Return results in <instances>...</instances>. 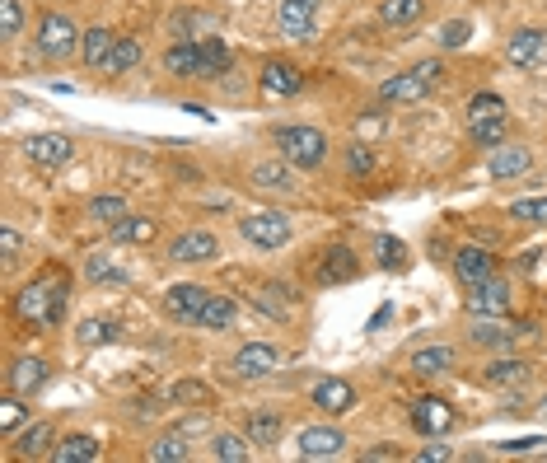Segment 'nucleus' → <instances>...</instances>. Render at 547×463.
Returning <instances> with one entry per match:
<instances>
[{"label": "nucleus", "mask_w": 547, "mask_h": 463, "mask_svg": "<svg viewBox=\"0 0 547 463\" xmlns=\"http://www.w3.org/2000/svg\"><path fill=\"white\" fill-rule=\"evenodd\" d=\"M150 459L155 463H188V435L173 431V435H159L150 445Z\"/></svg>", "instance_id": "34"}, {"label": "nucleus", "mask_w": 547, "mask_h": 463, "mask_svg": "<svg viewBox=\"0 0 547 463\" xmlns=\"http://www.w3.org/2000/svg\"><path fill=\"white\" fill-rule=\"evenodd\" d=\"M234 314H239V309H234L230 295H211V300L202 304V314H197V328H206V333H225V328L234 323Z\"/></svg>", "instance_id": "28"}, {"label": "nucleus", "mask_w": 547, "mask_h": 463, "mask_svg": "<svg viewBox=\"0 0 547 463\" xmlns=\"http://www.w3.org/2000/svg\"><path fill=\"white\" fill-rule=\"evenodd\" d=\"M529 145H491V155H487V174L496 178V183H505V178H519V174H529Z\"/></svg>", "instance_id": "13"}, {"label": "nucleus", "mask_w": 547, "mask_h": 463, "mask_svg": "<svg viewBox=\"0 0 547 463\" xmlns=\"http://www.w3.org/2000/svg\"><path fill=\"white\" fill-rule=\"evenodd\" d=\"M85 272H89V281H127V272H122V267H113L103 253H94V258L85 262Z\"/></svg>", "instance_id": "48"}, {"label": "nucleus", "mask_w": 547, "mask_h": 463, "mask_svg": "<svg viewBox=\"0 0 547 463\" xmlns=\"http://www.w3.org/2000/svg\"><path fill=\"white\" fill-rule=\"evenodd\" d=\"M314 407L318 412H328V417H342V412H351L356 407V389L346 384V379H323V384H314Z\"/></svg>", "instance_id": "18"}, {"label": "nucleus", "mask_w": 547, "mask_h": 463, "mask_svg": "<svg viewBox=\"0 0 547 463\" xmlns=\"http://www.w3.org/2000/svg\"><path fill=\"white\" fill-rule=\"evenodd\" d=\"M225 66H230V47L220 43V38H202V75L197 80H216Z\"/></svg>", "instance_id": "36"}, {"label": "nucleus", "mask_w": 547, "mask_h": 463, "mask_svg": "<svg viewBox=\"0 0 547 463\" xmlns=\"http://www.w3.org/2000/svg\"><path fill=\"white\" fill-rule=\"evenodd\" d=\"M473 342H477V347H510V333H505V328H496L491 319H482L473 328Z\"/></svg>", "instance_id": "47"}, {"label": "nucleus", "mask_w": 547, "mask_h": 463, "mask_svg": "<svg viewBox=\"0 0 547 463\" xmlns=\"http://www.w3.org/2000/svg\"><path fill=\"white\" fill-rule=\"evenodd\" d=\"M468 33H473L468 19H449L445 29H440V47H463V43H468Z\"/></svg>", "instance_id": "49"}, {"label": "nucleus", "mask_w": 547, "mask_h": 463, "mask_svg": "<svg viewBox=\"0 0 547 463\" xmlns=\"http://www.w3.org/2000/svg\"><path fill=\"white\" fill-rule=\"evenodd\" d=\"M248 435H234V431H220V435H211V459L216 463H244L248 459Z\"/></svg>", "instance_id": "30"}, {"label": "nucleus", "mask_w": 547, "mask_h": 463, "mask_svg": "<svg viewBox=\"0 0 547 463\" xmlns=\"http://www.w3.org/2000/svg\"><path fill=\"white\" fill-rule=\"evenodd\" d=\"M24 29V10H19V0H0V38H15Z\"/></svg>", "instance_id": "46"}, {"label": "nucleus", "mask_w": 547, "mask_h": 463, "mask_svg": "<svg viewBox=\"0 0 547 463\" xmlns=\"http://www.w3.org/2000/svg\"><path fill=\"white\" fill-rule=\"evenodd\" d=\"M19 421H24V393H5V398H0V431L10 435L19 426Z\"/></svg>", "instance_id": "42"}, {"label": "nucleus", "mask_w": 547, "mask_h": 463, "mask_svg": "<svg viewBox=\"0 0 547 463\" xmlns=\"http://www.w3.org/2000/svg\"><path fill=\"white\" fill-rule=\"evenodd\" d=\"M15 393H24V398H33V393L47 384V361H38V356H19L15 365H10V379H5Z\"/></svg>", "instance_id": "20"}, {"label": "nucleus", "mask_w": 547, "mask_h": 463, "mask_svg": "<svg viewBox=\"0 0 547 463\" xmlns=\"http://www.w3.org/2000/svg\"><path fill=\"white\" fill-rule=\"evenodd\" d=\"M248 183L262 192H295L300 183H295V169H290V160H258L253 169H248Z\"/></svg>", "instance_id": "16"}, {"label": "nucleus", "mask_w": 547, "mask_h": 463, "mask_svg": "<svg viewBox=\"0 0 547 463\" xmlns=\"http://www.w3.org/2000/svg\"><path fill=\"white\" fill-rule=\"evenodd\" d=\"M24 155H29L33 164H43V169H61V164H71L75 145H71V136H61V131H38V136L24 141Z\"/></svg>", "instance_id": "7"}, {"label": "nucleus", "mask_w": 547, "mask_h": 463, "mask_svg": "<svg viewBox=\"0 0 547 463\" xmlns=\"http://www.w3.org/2000/svg\"><path fill=\"white\" fill-rule=\"evenodd\" d=\"M15 459H52V426L33 421L29 431L15 440Z\"/></svg>", "instance_id": "25"}, {"label": "nucleus", "mask_w": 547, "mask_h": 463, "mask_svg": "<svg viewBox=\"0 0 547 463\" xmlns=\"http://www.w3.org/2000/svg\"><path fill=\"white\" fill-rule=\"evenodd\" d=\"M253 309H262V314H267V319H276V323H286L290 314H295V295H290L286 286L267 281V286L253 290Z\"/></svg>", "instance_id": "21"}, {"label": "nucleus", "mask_w": 547, "mask_h": 463, "mask_svg": "<svg viewBox=\"0 0 547 463\" xmlns=\"http://www.w3.org/2000/svg\"><path fill=\"white\" fill-rule=\"evenodd\" d=\"M239 234H244L253 248H286L290 234H295V225H290L286 211H248L244 220H239Z\"/></svg>", "instance_id": "4"}, {"label": "nucleus", "mask_w": 547, "mask_h": 463, "mask_svg": "<svg viewBox=\"0 0 547 463\" xmlns=\"http://www.w3.org/2000/svg\"><path fill=\"white\" fill-rule=\"evenodd\" d=\"M393 459H403V454H398V449H389V445H379V449H370V454H365V463H393Z\"/></svg>", "instance_id": "53"}, {"label": "nucleus", "mask_w": 547, "mask_h": 463, "mask_svg": "<svg viewBox=\"0 0 547 463\" xmlns=\"http://www.w3.org/2000/svg\"><path fill=\"white\" fill-rule=\"evenodd\" d=\"M454 407L445 403V398H421V403H412V426H417L421 435H445L454 431Z\"/></svg>", "instance_id": "15"}, {"label": "nucleus", "mask_w": 547, "mask_h": 463, "mask_svg": "<svg viewBox=\"0 0 547 463\" xmlns=\"http://www.w3.org/2000/svg\"><path fill=\"white\" fill-rule=\"evenodd\" d=\"M216 253H220L216 234H206V230H188V234H178V239L169 244L173 262H211Z\"/></svg>", "instance_id": "17"}, {"label": "nucleus", "mask_w": 547, "mask_h": 463, "mask_svg": "<svg viewBox=\"0 0 547 463\" xmlns=\"http://www.w3.org/2000/svg\"><path fill=\"white\" fill-rule=\"evenodd\" d=\"M262 89L276 94V99H295L304 89V75L295 71L290 61H267V66H262Z\"/></svg>", "instance_id": "19"}, {"label": "nucleus", "mask_w": 547, "mask_h": 463, "mask_svg": "<svg viewBox=\"0 0 547 463\" xmlns=\"http://www.w3.org/2000/svg\"><path fill=\"white\" fill-rule=\"evenodd\" d=\"M510 216L529 220V225H547V197H519V202H510Z\"/></svg>", "instance_id": "40"}, {"label": "nucleus", "mask_w": 547, "mask_h": 463, "mask_svg": "<svg viewBox=\"0 0 547 463\" xmlns=\"http://www.w3.org/2000/svg\"><path fill=\"white\" fill-rule=\"evenodd\" d=\"M449 459H454V449L449 445H431V449H421L417 454V463H449Z\"/></svg>", "instance_id": "52"}, {"label": "nucleus", "mask_w": 547, "mask_h": 463, "mask_svg": "<svg viewBox=\"0 0 547 463\" xmlns=\"http://www.w3.org/2000/svg\"><path fill=\"white\" fill-rule=\"evenodd\" d=\"M491 117H505V99L501 94H477L468 103V122H491Z\"/></svg>", "instance_id": "39"}, {"label": "nucleus", "mask_w": 547, "mask_h": 463, "mask_svg": "<svg viewBox=\"0 0 547 463\" xmlns=\"http://www.w3.org/2000/svg\"><path fill=\"white\" fill-rule=\"evenodd\" d=\"M379 131H384V117H379V113H360L356 117V136H360V141H365V136L375 141Z\"/></svg>", "instance_id": "51"}, {"label": "nucleus", "mask_w": 547, "mask_h": 463, "mask_svg": "<svg viewBox=\"0 0 547 463\" xmlns=\"http://www.w3.org/2000/svg\"><path fill=\"white\" fill-rule=\"evenodd\" d=\"M99 459V440L94 435H66L61 445H52V463H94Z\"/></svg>", "instance_id": "26"}, {"label": "nucleus", "mask_w": 547, "mask_h": 463, "mask_svg": "<svg viewBox=\"0 0 547 463\" xmlns=\"http://www.w3.org/2000/svg\"><path fill=\"white\" fill-rule=\"evenodd\" d=\"M538 445H543V440H505V454H529V449H538Z\"/></svg>", "instance_id": "54"}, {"label": "nucleus", "mask_w": 547, "mask_h": 463, "mask_svg": "<svg viewBox=\"0 0 547 463\" xmlns=\"http://www.w3.org/2000/svg\"><path fill=\"white\" fill-rule=\"evenodd\" d=\"M0 253H5V267H15V262H19V253H24V239H19V234L10 230V225L0 230Z\"/></svg>", "instance_id": "50"}, {"label": "nucleus", "mask_w": 547, "mask_h": 463, "mask_svg": "<svg viewBox=\"0 0 547 463\" xmlns=\"http://www.w3.org/2000/svg\"><path fill=\"white\" fill-rule=\"evenodd\" d=\"M169 398L173 403H183V407H202V403H211V389L197 384V379H178V384L169 389Z\"/></svg>", "instance_id": "38"}, {"label": "nucleus", "mask_w": 547, "mask_h": 463, "mask_svg": "<svg viewBox=\"0 0 547 463\" xmlns=\"http://www.w3.org/2000/svg\"><path fill=\"white\" fill-rule=\"evenodd\" d=\"M487 384H496V389H505V384H524L529 379V365L524 361H496V365H487Z\"/></svg>", "instance_id": "37"}, {"label": "nucleus", "mask_w": 547, "mask_h": 463, "mask_svg": "<svg viewBox=\"0 0 547 463\" xmlns=\"http://www.w3.org/2000/svg\"><path fill=\"white\" fill-rule=\"evenodd\" d=\"M505 57L515 61L519 71H538V66H547V33H543V29H519V33H510V43H505Z\"/></svg>", "instance_id": "8"}, {"label": "nucleus", "mask_w": 547, "mask_h": 463, "mask_svg": "<svg viewBox=\"0 0 547 463\" xmlns=\"http://www.w3.org/2000/svg\"><path fill=\"white\" fill-rule=\"evenodd\" d=\"M351 276H356V253L351 248H328L323 262H318V281L332 286V281H351Z\"/></svg>", "instance_id": "27"}, {"label": "nucleus", "mask_w": 547, "mask_h": 463, "mask_svg": "<svg viewBox=\"0 0 547 463\" xmlns=\"http://www.w3.org/2000/svg\"><path fill=\"white\" fill-rule=\"evenodd\" d=\"M314 19H318V0H281L276 29L290 43H304V38H314Z\"/></svg>", "instance_id": "6"}, {"label": "nucleus", "mask_w": 547, "mask_h": 463, "mask_svg": "<svg viewBox=\"0 0 547 463\" xmlns=\"http://www.w3.org/2000/svg\"><path fill=\"white\" fill-rule=\"evenodd\" d=\"M440 71H445L440 61H421V66H412L407 75L384 80V85H379V99L384 103H421L435 85H440Z\"/></svg>", "instance_id": "2"}, {"label": "nucleus", "mask_w": 547, "mask_h": 463, "mask_svg": "<svg viewBox=\"0 0 547 463\" xmlns=\"http://www.w3.org/2000/svg\"><path fill=\"white\" fill-rule=\"evenodd\" d=\"M346 445V435L337 426H309V431L295 435V449H300L304 459H337Z\"/></svg>", "instance_id": "14"}, {"label": "nucleus", "mask_w": 547, "mask_h": 463, "mask_svg": "<svg viewBox=\"0 0 547 463\" xmlns=\"http://www.w3.org/2000/svg\"><path fill=\"white\" fill-rule=\"evenodd\" d=\"M155 234H159V220H150V216H122L113 225L117 244H150Z\"/></svg>", "instance_id": "29"}, {"label": "nucleus", "mask_w": 547, "mask_h": 463, "mask_svg": "<svg viewBox=\"0 0 547 463\" xmlns=\"http://www.w3.org/2000/svg\"><path fill=\"white\" fill-rule=\"evenodd\" d=\"M407 370H412V375H421V379L445 375V370H454V347H421V351H412Z\"/></svg>", "instance_id": "22"}, {"label": "nucleus", "mask_w": 547, "mask_h": 463, "mask_svg": "<svg viewBox=\"0 0 547 463\" xmlns=\"http://www.w3.org/2000/svg\"><path fill=\"white\" fill-rule=\"evenodd\" d=\"M19 319L33 323V328H57L66 319V286L57 276H43V281H29V286L15 295Z\"/></svg>", "instance_id": "1"}, {"label": "nucleus", "mask_w": 547, "mask_h": 463, "mask_svg": "<svg viewBox=\"0 0 547 463\" xmlns=\"http://www.w3.org/2000/svg\"><path fill=\"white\" fill-rule=\"evenodd\" d=\"M543 417H547V407H543Z\"/></svg>", "instance_id": "55"}, {"label": "nucleus", "mask_w": 547, "mask_h": 463, "mask_svg": "<svg viewBox=\"0 0 547 463\" xmlns=\"http://www.w3.org/2000/svg\"><path fill=\"white\" fill-rule=\"evenodd\" d=\"M244 435L253 445H276V440H281V417H276V412H253V417L244 421Z\"/></svg>", "instance_id": "32"}, {"label": "nucleus", "mask_w": 547, "mask_h": 463, "mask_svg": "<svg viewBox=\"0 0 547 463\" xmlns=\"http://www.w3.org/2000/svg\"><path fill=\"white\" fill-rule=\"evenodd\" d=\"M113 47H117V33H108V29H85V61L94 66V71H103L108 66V57H113Z\"/></svg>", "instance_id": "31"}, {"label": "nucleus", "mask_w": 547, "mask_h": 463, "mask_svg": "<svg viewBox=\"0 0 547 463\" xmlns=\"http://www.w3.org/2000/svg\"><path fill=\"white\" fill-rule=\"evenodd\" d=\"M206 300H211V290L183 281V286H169V290H164V314H169L173 323H197V314H202Z\"/></svg>", "instance_id": "9"}, {"label": "nucleus", "mask_w": 547, "mask_h": 463, "mask_svg": "<svg viewBox=\"0 0 547 463\" xmlns=\"http://www.w3.org/2000/svg\"><path fill=\"white\" fill-rule=\"evenodd\" d=\"M38 47H43L47 57H57V61H66L75 52V47H85V33L75 29L66 15H43V24H38Z\"/></svg>", "instance_id": "5"}, {"label": "nucleus", "mask_w": 547, "mask_h": 463, "mask_svg": "<svg viewBox=\"0 0 547 463\" xmlns=\"http://www.w3.org/2000/svg\"><path fill=\"white\" fill-rule=\"evenodd\" d=\"M141 43H136V38H117V47H113V57H108V66H103V71L108 75H127V71H136V66H141Z\"/></svg>", "instance_id": "33"}, {"label": "nucleus", "mask_w": 547, "mask_h": 463, "mask_svg": "<svg viewBox=\"0 0 547 463\" xmlns=\"http://www.w3.org/2000/svg\"><path fill=\"white\" fill-rule=\"evenodd\" d=\"M281 365V351L272 347V342H248V347H239V356H234V375L239 379H267Z\"/></svg>", "instance_id": "11"}, {"label": "nucleus", "mask_w": 547, "mask_h": 463, "mask_svg": "<svg viewBox=\"0 0 547 463\" xmlns=\"http://www.w3.org/2000/svg\"><path fill=\"white\" fill-rule=\"evenodd\" d=\"M468 314H473V319H501V314H510V286H505L501 276H491V281L473 286V295H468Z\"/></svg>", "instance_id": "10"}, {"label": "nucleus", "mask_w": 547, "mask_h": 463, "mask_svg": "<svg viewBox=\"0 0 547 463\" xmlns=\"http://www.w3.org/2000/svg\"><path fill=\"white\" fill-rule=\"evenodd\" d=\"M164 71L178 75V80H183V75L197 80V75H202V43H173L169 52H164Z\"/></svg>", "instance_id": "23"}, {"label": "nucleus", "mask_w": 547, "mask_h": 463, "mask_svg": "<svg viewBox=\"0 0 547 463\" xmlns=\"http://www.w3.org/2000/svg\"><path fill=\"white\" fill-rule=\"evenodd\" d=\"M113 337H117V323H103V319L80 323V342H85V347H99V342H113Z\"/></svg>", "instance_id": "44"}, {"label": "nucleus", "mask_w": 547, "mask_h": 463, "mask_svg": "<svg viewBox=\"0 0 547 463\" xmlns=\"http://www.w3.org/2000/svg\"><path fill=\"white\" fill-rule=\"evenodd\" d=\"M89 216L103 220V225H117V220L127 216V202H122V197H94V202H89Z\"/></svg>", "instance_id": "43"}, {"label": "nucleus", "mask_w": 547, "mask_h": 463, "mask_svg": "<svg viewBox=\"0 0 547 463\" xmlns=\"http://www.w3.org/2000/svg\"><path fill=\"white\" fill-rule=\"evenodd\" d=\"M454 276H459L463 286L473 290V286H482V281H491V276H496V258H491L487 248L463 244L459 253H454Z\"/></svg>", "instance_id": "12"}, {"label": "nucleus", "mask_w": 547, "mask_h": 463, "mask_svg": "<svg viewBox=\"0 0 547 463\" xmlns=\"http://www.w3.org/2000/svg\"><path fill=\"white\" fill-rule=\"evenodd\" d=\"M379 19L389 24V29H412L426 19V0H384L379 5Z\"/></svg>", "instance_id": "24"}, {"label": "nucleus", "mask_w": 547, "mask_h": 463, "mask_svg": "<svg viewBox=\"0 0 547 463\" xmlns=\"http://www.w3.org/2000/svg\"><path fill=\"white\" fill-rule=\"evenodd\" d=\"M346 169H351L356 178H370L375 174V150H370L365 141H356L351 150H346Z\"/></svg>", "instance_id": "41"}, {"label": "nucleus", "mask_w": 547, "mask_h": 463, "mask_svg": "<svg viewBox=\"0 0 547 463\" xmlns=\"http://www.w3.org/2000/svg\"><path fill=\"white\" fill-rule=\"evenodd\" d=\"M477 145H501L505 141V117H491V122H468Z\"/></svg>", "instance_id": "45"}, {"label": "nucleus", "mask_w": 547, "mask_h": 463, "mask_svg": "<svg viewBox=\"0 0 547 463\" xmlns=\"http://www.w3.org/2000/svg\"><path fill=\"white\" fill-rule=\"evenodd\" d=\"M375 258L384 272H403L407 267V244L403 239H393V234H379L375 239Z\"/></svg>", "instance_id": "35"}, {"label": "nucleus", "mask_w": 547, "mask_h": 463, "mask_svg": "<svg viewBox=\"0 0 547 463\" xmlns=\"http://www.w3.org/2000/svg\"><path fill=\"white\" fill-rule=\"evenodd\" d=\"M276 145L295 169H318L328 155V136L318 127H276Z\"/></svg>", "instance_id": "3"}]
</instances>
